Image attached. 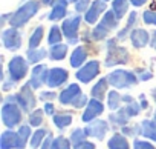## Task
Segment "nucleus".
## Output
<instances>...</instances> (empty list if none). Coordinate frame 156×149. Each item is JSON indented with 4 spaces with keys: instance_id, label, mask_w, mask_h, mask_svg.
I'll return each mask as SVG.
<instances>
[{
    "instance_id": "f257e3e1",
    "label": "nucleus",
    "mask_w": 156,
    "mask_h": 149,
    "mask_svg": "<svg viewBox=\"0 0 156 149\" xmlns=\"http://www.w3.org/2000/svg\"><path fill=\"white\" fill-rule=\"evenodd\" d=\"M2 120H3L5 126L9 128V129H12L16 126H22L20 123L23 120V111L16 102V94L14 95H8V97L3 99Z\"/></svg>"
},
{
    "instance_id": "f03ea898",
    "label": "nucleus",
    "mask_w": 156,
    "mask_h": 149,
    "mask_svg": "<svg viewBox=\"0 0 156 149\" xmlns=\"http://www.w3.org/2000/svg\"><path fill=\"white\" fill-rule=\"evenodd\" d=\"M118 39H110L107 40V55L104 60V66L112 68V66H118V65H127L130 61V54L124 46L118 45Z\"/></svg>"
},
{
    "instance_id": "7ed1b4c3",
    "label": "nucleus",
    "mask_w": 156,
    "mask_h": 149,
    "mask_svg": "<svg viewBox=\"0 0 156 149\" xmlns=\"http://www.w3.org/2000/svg\"><path fill=\"white\" fill-rule=\"evenodd\" d=\"M40 9V2L37 0H28L26 3H23L14 14H11V19H9V25L11 28H22L25 26Z\"/></svg>"
},
{
    "instance_id": "20e7f679",
    "label": "nucleus",
    "mask_w": 156,
    "mask_h": 149,
    "mask_svg": "<svg viewBox=\"0 0 156 149\" xmlns=\"http://www.w3.org/2000/svg\"><path fill=\"white\" fill-rule=\"evenodd\" d=\"M109 85L113 86L115 89H129L135 86L139 79L135 71H127V69H115L107 76Z\"/></svg>"
},
{
    "instance_id": "39448f33",
    "label": "nucleus",
    "mask_w": 156,
    "mask_h": 149,
    "mask_svg": "<svg viewBox=\"0 0 156 149\" xmlns=\"http://www.w3.org/2000/svg\"><path fill=\"white\" fill-rule=\"evenodd\" d=\"M118 17L115 16V13L113 11H107L104 16H103V19L100 20V23L92 29V32H90V35H92V40L94 42H100V40H104L109 34H110V31H113V29H116L118 28Z\"/></svg>"
},
{
    "instance_id": "423d86ee",
    "label": "nucleus",
    "mask_w": 156,
    "mask_h": 149,
    "mask_svg": "<svg viewBox=\"0 0 156 149\" xmlns=\"http://www.w3.org/2000/svg\"><path fill=\"white\" fill-rule=\"evenodd\" d=\"M16 102L17 105L22 108L23 112H32L35 109V105H37V99L34 95V89L31 88L29 83H25L20 91L16 94Z\"/></svg>"
},
{
    "instance_id": "0eeeda50",
    "label": "nucleus",
    "mask_w": 156,
    "mask_h": 149,
    "mask_svg": "<svg viewBox=\"0 0 156 149\" xmlns=\"http://www.w3.org/2000/svg\"><path fill=\"white\" fill-rule=\"evenodd\" d=\"M28 65L29 61L25 60V57L22 55H16L11 58L9 65H8V74H9V79L16 83L22 82L26 76H28Z\"/></svg>"
},
{
    "instance_id": "6e6552de",
    "label": "nucleus",
    "mask_w": 156,
    "mask_h": 149,
    "mask_svg": "<svg viewBox=\"0 0 156 149\" xmlns=\"http://www.w3.org/2000/svg\"><path fill=\"white\" fill-rule=\"evenodd\" d=\"M80 23H81V17L80 16H70L61 23V31H63L64 37L67 39L69 45H76L78 40H80V37H78Z\"/></svg>"
},
{
    "instance_id": "1a4fd4ad",
    "label": "nucleus",
    "mask_w": 156,
    "mask_h": 149,
    "mask_svg": "<svg viewBox=\"0 0 156 149\" xmlns=\"http://www.w3.org/2000/svg\"><path fill=\"white\" fill-rule=\"evenodd\" d=\"M98 74H100V61L98 60H90L75 72V77L81 83H89L98 76Z\"/></svg>"
},
{
    "instance_id": "9d476101",
    "label": "nucleus",
    "mask_w": 156,
    "mask_h": 149,
    "mask_svg": "<svg viewBox=\"0 0 156 149\" xmlns=\"http://www.w3.org/2000/svg\"><path fill=\"white\" fill-rule=\"evenodd\" d=\"M48 74H49V68L46 65H35L34 69L31 71V77H29V85L34 91L40 89L43 85H46L48 80Z\"/></svg>"
},
{
    "instance_id": "9b49d317",
    "label": "nucleus",
    "mask_w": 156,
    "mask_h": 149,
    "mask_svg": "<svg viewBox=\"0 0 156 149\" xmlns=\"http://www.w3.org/2000/svg\"><path fill=\"white\" fill-rule=\"evenodd\" d=\"M3 46L9 51H17L22 48V34L17 28H9L2 32Z\"/></svg>"
},
{
    "instance_id": "f8f14e48",
    "label": "nucleus",
    "mask_w": 156,
    "mask_h": 149,
    "mask_svg": "<svg viewBox=\"0 0 156 149\" xmlns=\"http://www.w3.org/2000/svg\"><path fill=\"white\" fill-rule=\"evenodd\" d=\"M109 128H110V123L106 121V120H94L92 123H89L84 131L87 134V137H92L95 140H103L106 137V134L109 132Z\"/></svg>"
},
{
    "instance_id": "ddd939ff",
    "label": "nucleus",
    "mask_w": 156,
    "mask_h": 149,
    "mask_svg": "<svg viewBox=\"0 0 156 149\" xmlns=\"http://www.w3.org/2000/svg\"><path fill=\"white\" fill-rule=\"evenodd\" d=\"M67 79H69V72L64 68H52V69H49L46 85H48V88H52V89L60 88L67 82Z\"/></svg>"
},
{
    "instance_id": "4468645a",
    "label": "nucleus",
    "mask_w": 156,
    "mask_h": 149,
    "mask_svg": "<svg viewBox=\"0 0 156 149\" xmlns=\"http://www.w3.org/2000/svg\"><path fill=\"white\" fill-rule=\"evenodd\" d=\"M104 112V105L101 100H97V99H92L89 100L87 106H86V111L83 112V121L84 123H92L98 115H101Z\"/></svg>"
},
{
    "instance_id": "2eb2a0df",
    "label": "nucleus",
    "mask_w": 156,
    "mask_h": 149,
    "mask_svg": "<svg viewBox=\"0 0 156 149\" xmlns=\"http://www.w3.org/2000/svg\"><path fill=\"white\" fill-rule=\"evenodd\" d=\"M83 92H81V88H80V85H76V83H72V85H69L67 88H64L61 92H60V95H58V100H60V103L61 105H64V106H67V105H73L75 103V100L80 97Z\"/></svg>"
},
{
    "instance_id": "dca6fc26",
    "label": "nucleus",
    "mask_w": 156,
    "mask_h": 149,
    "mask_svg": "<svg viewBox=\"0 0 156 149\" xmlns=\"http://www.w3.org/2000/svg\"><path fill=\"white\" fill-rule=\"evenodd\" d=\"M106 8H107V5H106L104 0H95V2H92L90 8H89L87 13L84 14V20H86V23L94 25V23L101 17V14L106 11Z\"/></svg>"
},
{
    "instance_id": "f3484780",
    "label": "nucleus",
    "mask_w": 156,
    "mask_h": 149,
    "mask_svg": "<svg viewBox=\"0 0 156 149\" xmlns=\"http://www.w3.org/2000/svg\"><path fill=\"white\" fill-rule=\"evenodd\" d=\"M130 118H133V117L130 115V112L127 111V108L122 106V108H119L118 111L112 112V114L109 115V120H107V121L110 123V126H113V128L116 129V128H124V126H127V123H129Z\"/></svg>"
},
{
    "instance_id": "a211bd4d",
    "label": "nucleus",
    "mask_w": 156,
    "mask_h": 149,
    "mask_svg": "<svg viewBox=\"0 0 156 149\" xmlns=\"http://www.w3.org/2000/svg\"><path fill=\"white\" fill-rule=\"evenodd\" d=\"M67 0H55L54 5H52V9L51 13L48 14V19L52 20V22H57V20H61L63 17H66L67 14Z\"/></svg>"
},
{
    "instance_id": "6ab92c4d",
    "label": "nucleus",
    "mask_w": 156,
    "mask_h": 149,
    "mask_svg": "<svg viewBox=\"0 0 156 149\" xmlns=\"http://www.w3.org/2000/svg\"><path fill=\"white\" fill-rule=\"evenodd\" d=\"M130 42L135 48L141 49V48L147 46V43L150 42V34L142 28H135L130 34Z\"/></svg>"
},
{
    "instance_id": "aec40b11",
    "label": "nucleus",
    "mask_w": 156,
    "mask_h": 149,
    "mask_svg": "<svg viewBox=\"0 0 156 149\" xmlns=\"http://www.w3.org/2000/svg\"><path fill=\"white\" fill-rule=\"evenodd\" d=\"M107 89H109V80H107V77H103V79H100V80L92 86L90 94H92L94 99H97V100H103V99L109 94Z\"/></svg>"
},
{
    "instance_id": "412c9836",
    "label": "nucleus",
    "mask_w": 156,
    "mask_h": 149,
    "mask_svg": "<svg viewBox=\"0 0 156 149\" xmlns=\"http://www.w3.org/2000/svg\"><path fill=\"white\" fill-rule=\"evenodd\" d=\"M87 58V51L84 46H76L70 54V66L72 68H81Z\"/></svg>"
},
{
    "instance_id": "4be33fe9",
    "label": "nucleus",
    "mask_w": 156,
    "mask_h": 149,
    "mask_svg": "<svg viewBox=\"0 0 156 149\" xmlns=\"http://www.w3.org/2000/svg\"><path fill=\"white\" fill-rule=\"evenodd\" d=\"M52 120H54V125H55L60 131H64V129H66L67 126H70V123L73 121V115H72V112L61 111V112L55 114V115L52 117Z\"/></svg>"
},
{
    "instance_id": "5701e85b",
    "label": "nucleus",
    "mask_w": 156,
    "mask_h": 149,
    "mask_svg": "<svg viewBox=\"0 0 156 149\" xmlns=\"http://www.w3.org/2000/svg\"><path fill=\"white\" fill-rule=\"evenodd\" d=\"M141 135L156 143V120H142L141 123Z\"/></svg>"
},
{
    "instance_id": "b1692460",
    "label": "nucleus",
    "mask_w": 156,
    "mask_h": 149,
    "mask_svg": "<svg viewBox=\"0 0 156 149\" xmlns=\"http://www.w3.org/2000/svg\"><path fill=\"white\" fill-rule=\"evenodd\" d=\"M31 137H32L31 125H22L17 131V149H25V146L31 140Z\"/></svg>"
},
{
    "instance_id": "393cba45",
    "label": "nucleus",
    "mask_w": 156,
    "mask_h": 149,
    "mask_svg": "<svg viewBox=\"0 0 156 149\" xmlns=\"http://www.w3.org/2000/svg\"><path fill=\"white\" fill-rule=\"evenodd\" d=\"M136 22H138V14H136V11H133V13H130V16H129V19H127L126 26H124V28H122V29L118 32L116 39H118V40H124L126 37H130L132 31L135 29Z\"/></svg>"
},
{
    "instance_id": "a878e982",
    "label": "nucleus",
    "mask_w": 156,
    "mask_h": 149,
    "mask_svg": "<svg viewBox=\"0 0 156 149\" xmlns=\"http://www.w3.org/2000/svg\"><path fill=\"white\" fill-rule=\"evenodd\" d=\"M0 147L2 149H17V132L5 131L0 138Z\"/></svg>"
},
{
    "instance_id": "bb28decb",
    "label": "nucleus",
    "mask_w": 156,
    "mask_h": 149,
    "mask_svg": "<svg viewBox=\"0 0 156 149\" xmlns=\"http://www.w3.org/2000/svg\"><path fill=\"white\" fill-rule=\"evenodd\" d=\"M107 146H109V149H130L127 138L124 137V134H119V132H116L110 137V140L107 141Z\"/></svg>"
},
{
    "instance_id": "cd10ccee",
    "label": "nucleus",
    "mask_w": 156,
    "mask_h": 149,
    "mask_svg": "<svg viewBox=\"0 0 156 149\" xmlns=\"http://www.w3.org/2000/svg\"><path fill=\"white\" fill-rule=\"evenodd\" d=\"M49 55V52L43 48H35V49H28L26 52V60L32 65H38L41 60H44Z\"/></svg>"
},
{
    "instance_id": "c85d7f7f",
    "label": "nucleus",
    "mask_w": 156,
    "mask_h": 149,
    "mask_svg": "<svg viewBox=\"0 0 156 149\" xmlns=\"http://www.w3.org/2000/svg\"><path fill=\"white\" fill-rule=\"evenodd\" d=\"M49 129H44V128H40V129H37L34 134H32V137H31V147L32 149H40L41 147V144H43V141L46 140V137L49 135Z\"/></svg>"
},
{
    "instance_id": "c756f323",
    "label": "nucleus",
    "mask_w": 156,
    "mask_h": 149,
    "mask_svg": "<svg viewBox=\"0 0 156 149\" xmlns=\"http://www.w3.org/2000/svg\"><path fill=\"white\" fill-rule=\"evenodd\" d=\"M129 0H112V11L115 13V16L118 17V20H121L129 9Z\"/></svg>"
},
{
    "instance_id": "7c9ffc66",
    "label": "nucleus",
    "mask_w": 156,
    "mask_h": 149,
    "mask_svg": "<svg viewBox=\"0 0 156 149\" xmlns=\"http://www.w3.org/2000/svg\"><path fill=\"white\" fill-rule=\"evenodd\" d=\"M66 54H67V45H63V43L54 45V46H51V49H49V58H51L52 61L63 60V58L66 57Z\"/></svg>"
},
{
    "instance_id": "2f4dec72",
    "label": "nucleus",
    "mask_w": 156,
    "mask_h": 149,
    "mask_svg": "<svg viewBox=\"0 0 156 149\" xmlns=\"http://www.w3.org/2000/svg\"><path fill=\"white\" fill-rule=\"evenodd\" d=\"M121 103H122V95H119L118 91H110L107 94V106L110 111H118L121 108Z\"/></svg>"
},
{
    "instance_id": "473e14b6",
    "label": "nucleus",
    "mask_w": 156,
    "mask_h": 149,
    "mask_svg": "<svg viewBox=\"0 0 156 149\" xmlns=\"http://www.w3.org/2000/svg\"><path fill=\"white\" fill-rule=\"evenodd\" d=\"M43 34H44V29H43L41 25L37 26V28L32 31V34H31V37H29V49H35V48H38L40 42L43 40Z\"/></svg>"
},
{
    "instance_id": "72a5a7b5",
    "label": "nucleus",
    "mask_w": 156,
    "mask_h": 149,
    "mask_svg": "<svg viewBox=\"0 0 156 149\" xmlns=\"http://www.w3.org/2000/svg\"><path fill=\"white\" fill-rule=\"evenodd\" d=\"M86 138H87V134H86V131L83 129V128H75L72 132H70V143L75 146V144H78V143H83V141H86Z\"/></svg>"
},
{
    "instance_id": "f704fd0d",
    "label": "nucleus",
    "mask_w": 156,
    "mask_h": 149,
    "mask_svg": "<svg viewBox=\"0 0 156 149\" xmlns=\"http://www.w3.org/2000/svg\"><path fill=\"white\" fill-rule=\"evenodd\" d=\"M61 39H63V35H61V29H60V26L54 25V26L51 28V31H49L48 43H49L51 46H54V45H60V43H61Z\"/></svg>"
},
{
    "instance_id": "c9c22d12",
    "label": "nucleus",
    "mask_w": 156,
    "mask_h": 149,
    "mask_svg": "<svg viewBox=\"0 0 156 149\" xmlns=\"http://www.w3.org/2000/svg\"><path fill=\"white\" fill-rule=\"evenodd\" d=\"M44 114H46V112H44L43 109H38V108H37V109H34V111L29 114V118H28L29 125H31V126H35V128H37V126H40V125L43 123Z\"/></svg>"
},
{
    "instance_id": "e433bc0d",
    "label": "nucleus",
    "mask_w": 156,
    "mask_h": 149,
    "mask_svg": "<svg viewBox=\"0 0 156 149\" xmlns=\"http://www.w3.org/2000/svg\"><path fill=\"white\" fill-rule=\"evenodd\" d=\"M70 140L63 137V135H58L54 138V144H52V149H70Z\"/></svg>"
},
{
    "instance_id": "4c0bfd02",
    "label": "nucleus",
    "mask_w": 156,
    "mask_h": 149,
    "mask_svg": "<svg viewBox=\"0 0 156 149\" xmlns=\"http://www.w3.org/2000/svg\"><path fill=\"white\" fill-rule=\"evenodd\" d=\"M121 134H124L127 137L141 135V125H127V126L121 128Z\"/></svg>"
},
{
    "instance_id": "58836bf2",
    "label": "nucleus",
    "mask_w": 156,
    "mask_h": 149,
    "mask_svg": "<svg viewBox=\"0 0 156 149\" xmlns=\"http://www.w3.org/2000/svg\"><path fill=\"white\" fill-rule=\"evenodd\" d=\"M142 20L147 25H156V9H145L142 14Z\"/></svg>"
},
{
    "instance_id": "ea45409f",
    "label": "nucleus",
    "mask_w": 156,
    "mask_h": 149,
    "mask_svg": "<svg viewBox=\"0 0 156 149\" xmlns=\"http://www.w3.org/2000/svg\"><path fill=\"white\" fill-rule=\"evenodd\" d=\"M136 76L139 79V82H147V80H151L153 79V74L150 69H144V68H138L136 71Z\"/></svg>"
},
{
    "instance_id": "a19ab883",
    "label": "nucleus",
    "mask_w": 156,
    "mask_h": 149,
    "mask_svg": "<svg viewBox=\"0 0 156 149\" xmlns=\"http://www.w3.org/2000/svg\"><path fill=\"white\" fill-rule=\"evenodd\" d=\"M90 5H92V2L90 0H76L75 2V11L76 13H87V9L90 8Z\"/></svg>"
},
{
    "instance_id": "79ce46f5",
    "label": "nucleus",
    "mask_w": 156,
    "mask_h": 149,
    "mask_svg": "<svg viewBox=\"0 0 156 149\" xmlns=\"http://www.w3.org/2000/svg\"><path fill=\"white\" fill-rule=\"evenodd\" d=\"M133 149H156V147L147 140H135L133 141Z\"/></svg>"
},
{
    "instance_id": "37998d69",
    "label": "nucleus",
    "mask_w": 156,
    "mask_h": 149,
    "mask_svg": "<svg viewBox=\"0 0 156 149\" xmlns=\"http://www.w3.org/2000/svg\"><path fill=\"white\" fill-rule=\"evenodd\" d=\"M55 97H58L54 91H43V92H40V95H38V99L41 100V102H44V103H49V102H52Z\"/></svg>"
},
{
    "instance_id": "c03bdc74",
    "label": "nucleus",
    "mask_w": 156,
    "mask_h": 149,
    "mask_svg": "<svg viewBox=\"0 0 156 149\" xmlns=\"http://www.w3.org/2000/svg\"><path fill=\"white\" fill-rule=\"evenodd\" d=\"M54 138H55V137H54V135H52V134L49 132V135L46 137V140L43 141V144H41V147H40V149H52V144H54Z\"/></svg>"
},
{
    "instance_id": "a18cd8bd",
    "label": "nucleus",
    "mask_w": 156,
    "mask_h": 149,
    "mask_svg": "<svg viewBox=\"0 0 156 149\" xmlns=\"http://www.w3.org/2000/svg\"><path fill=\"white\" fill-rule=\"evenodd\" d=\"M73 149H95V144L92 141H83V143L75 144Z\"/></svg>"
},
{
    "instance_id": "49530a36",
    "label": "nucleus",
    "mask_w": 156,
    "mask_h": 149,
    "mask_svg": "<svg viewBox=\"0 0 156 149\" xmlns=\"http://www.w3.org/2000/svg\"><path fill=\"white\" fill-rule=\"evenodd\" d=\"M16 86V82H12L11 79H5L3 80V91H9Z\"/></svg>"
},
{
    "instance_id": "de8ad7c7",
    "label": "nucleus",
    "mask_w": 156,
    "mask_h": 149,
    "mask_svg": "<svg viewBox=\"0 0 156 149\" xmlns=\"http://www.w3.org/2000/svg\"><path fill=\"white\" fill-rule=\"evenodd\" d=\"M44 112L48 114V115H55V108H54V105H52V102H49V103H46L44 105Z\"/></svg>"
},
{
    "instance_id": "09e8293b",
    "label": "nucleus",
    "mask_w": 156,
    "mask_h": 149,
    "mask_svg": "<svg viewBox=\"0 0 156 149\" xmlns=\"http://www.w3.org/2000/svg\"><path fill=\"white\" fill-rule=\"evenodd\" d=\"M139 105H141L142 109H148V102L145 100V95H144V94L139 95Z\"/></svg>"
},
{
    "instance_id": "8fccbe9b",
    "label": "nucleus",
    "mask_w": 156,
    "mask_h": 149,
    "mask_svg": "<svg viewBox=\"0 0 156 149\" xmlns=\"http://www.w3.org/2000/svg\"><path fill=\"white\" fill-rule=\"evenodd\" d=\"M129 2H130L133 6H142V5L147 2V0H129Z\"/></svg>"
},
{
    "instance_id": "3c124183",
    "label": "nucleus",
    "mask_w": 156,
    "mask_h": 149,
    "mask_svg": "<svg viewBox=\"0 0 156 149\" xmlns=\"http://www.w3.org/2000/svg\"><path fill=\"white\" fill-rule=\"evenodd\" d=\"M135 99L132 97V95H122V103H130V102H133Z\"/></svg>"
},
{
    "instance_id": "603ef678",
    "label": "nucleus",
    "mask_w": 156,
    "mask_h": 149,
    "mask_svg": "<svg viewBox=\"0 0 156 149\" xmlns=\"http://www.w3.org/2000/svg\"><path fill=\"white\" fill-rule=\"evenodd\" d=\"M150 43H151V46H153V49L156 51V31L153 32V37H151V42H150Z\"/></svg>"
},
{
    "instance_id": "864d4df0",
    "label": "nucleus",
    "mask_w": 156,
    "mask_h": 149,
    "mask_svg": "<svg viewBox=\"0 0 156 149\" xmlns=\"http://www.w3.org/2000/svg\"><path fill=\"white\" fill-rule=\"evenodd\" d=\"M40 2H41L43 5H51V6H52V5H54V2H55V0H40Z\"/></svg>"
},
{
    "instance_id": "5fc2aeb1",
    "label": "nucleus",
    "mask_w": 156,
    "mask_h": 149,
    "mask_svg": "<svg viewBox=\"0 0 156 149\" xmlns=\"http://www.w3.org/2000/svg\"><path fill=\"white\" fill-rule=\"evenodd\" d=\"M151 97H153V100H154V103H156V88L151 89Z\"/></svg>"
},
{
    "instance_id": "6e6d98bb",
    "label": "nucleus",
    "mask_w": 156,
    "mask_h": 149,
    "mask_svg": "<svg viewBox=\"0 0 156 149\" xmlns=\"http://www.w3.org/2000/svg\"><path fill=\"white\" fill-rule=\"evenodd\" d=\"M67 2H72V3H75V2H76V0H67Z\"/></svg>"
},
{
    "instance_id": "4d7b16f0",
    "label": "nucleus",
    "mask_w": 156,
    "mask_h": 149,
    "mask_svg": "<svg viewBox=\"0 0 156 149\" xmlns=\"http://www.w3.org/2000/svg\"><path fill=\"white\" fill-rule=\"evenodd\" d=\"M153 120H156V112H154V115H153Z\"/></svg>"
},
{
    "instance_id": "13d9d810",
    "label": "nucleus",
    "mask_w": 156,
    "mask_h": 149,
    "mask_svg": "<svg viewBox=\"0 0 156 149\" xmlns=\"http://www.w3.org/2000/svg\"><path fill=\"white\" fill-rule=\"evenodd\" d=\"M104 2H107V0H104Z\"/></svg>"
}]
</instances>
